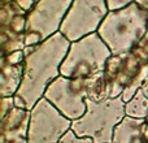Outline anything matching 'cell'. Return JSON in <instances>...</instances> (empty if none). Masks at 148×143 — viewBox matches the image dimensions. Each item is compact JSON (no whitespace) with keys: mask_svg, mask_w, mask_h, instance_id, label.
I'll use <instances>...</instances> for the list:
<instances>
[{"mask_svg":"<svg viewBox=\"0 0 148 143\" xmlns=\"http://www.w3.org/2000/svg\"><path fill=\"white\" fill-rule=\"evenodd\" d=\"M70 42L57 33L36 46L25 47L23 78L16 92L14 105L31 111L44 96L47 87L60 74V67L66 56Z\"/></svg>","mask_w":148,"mask_h":143,"instance_id":"cell-1","label":"cell"},{"mask_svg":"<svg viewBox=\"0 0 148 143\" xmlns=\"http://www.w3.org/2000/svg\"><path fill=\"white\" fill-rule=\"evenodd\" d=\"M148 82V55L136 47L122 55H112L100 74L95 102L122 96L127 103Z\"/></svg>","mask_w":148,"mask_h":143,"instance_id":"cell-2","label":"cell"},{"mask_svg":"<svg viewBox=\"0 0 148 143\" xmlns=\"http://www.w3.org/2000/svg\"><path fill=\"white\" fill-rule=\"evenodd\" d=\"M72 120L42 98L31 109L27 143H59L72 129Z\"/></svg>","mask_w":148,"mask_h":143,"instance_id":"cell-9","label":"cell"},{"mask_svg":"<svg viewBox=\"0 0 148 143\" xmlns=\"http://www.w3.org/2000/svg\"><path fill=\"white\" fill-rule=\"evenodd\" d=\"M9 1H14V0H0V4H4V3H9Z\"/></svg>","mask_w":148,"mask_h":143,"instance_id":"cell-21","label":"cell"},{"mask_svg":"<svg viewBox=\"0 0 148 143\" xmlns=\"http://www.w3.org/2000/svg\"><path fill=\"white\" fill-rule=\"evenodd\" d=\"M135 3H138L143 9H146L148 12V0H135Z\"/></svg>","mask_w":148,"mask_h":143,"instance_id":"cell-19","label":"cell"},{"mask_svg":"<svg viewBox=\"0 0 148 143\" xmlns=\"http://www.w3.org/2000/svg\"><path fill=\"white\" fill-rule=\"evenodd\" d=\"M59 143H94V139L91 138H81L70 129L66 134L61 138V141Z\"/></svg>","mask_w":148,"mask_h":143,"instance_id":"cell-15","label":"cell"},{"mask_svg":"<svg viewBox=\"0 0 148 143\" xmlns=\"http://www.w3.org/2000/svg\"><path fill=\"white\" fill-rule=\"evenodd\" d=\"M109 47L97 33L70 42V47L60 67V74L68 78H90L104 72L109 57Z\"/></svg>","mask_w":148,"mask_h":143,"instance_id":"cell-5","label":"cell"},{"mask_svg":"<svg viewBox=\"0 0 148 143\" xmlns=\"http://www.w3.org/2000/svg\"><path fill=\"white\" fill-rule=\"evenodd\" d=\"M134 1H135V0H107L108 7H109L110 10L120 9V8L126 7V5L131 4V3H134Z\"/></svg>","mask_w":148,"mask_h":143,"instance_id":"cell-16","label":"cell"},{"mask_svg":"<svg viewBox=\"0 0 148 143\" xmlns=\"http://www.w3.org/2000/svg\"><path fill=\"white\" fill-rule=\"evenodd\" d=\"M99 77L68 78L59 76L47 87L43 98L65 117L75 121L86 113L87 99H95Z\"/></svg>","mask_w":148,"mask_h":143,"instance_id":"cell-6","label":"cell"},{"mask_svg":"<svg viewBox=\"0 0 148 143\" xmlns=\"http://www.w3.org/2000/svg\"><path fill=\"white\" fill-rule=\"evenodd\" d=\"M14 1L17 3L23 10L27 12V10H30L31 8L34 7V4H35L36 1H39V0H14Z\"/></svg>","mask_w":148,"mask_h":143,"instance_id":"cell-17","label":"cell"},{"mask_svg":"<svg viewBox=\"0 0 148 143\" xmlns=\"http://www.w3.org/2000/svg\"><path fill=\"white\" fill-rule=\"evenodd\" d=\"M26 10L16 1L0 4V43L1 55L25 50Z\"/></svg>","mask_w":148,"mask_h":143,"instance_id":"cell-10","label":"cell"},{"mask_svg":"<svg viewBox=\"0 0 148 143\" xmlns=\"http://www.w3.org/2000/svg\"><path fill=\"white\" fill-rule=\"evenodd\" d=\"M126 116L133 118H144L148 117V95L143 91V89L138 90L136 94L125 104Z\"/></svg>","mask_w":148,"mask_h":143,"instance_id":"cell-14","label":"cell"},{"mask_svg":"<svg viewBox=\"0 0 148 143\" xmlns=\"http://www.w3.org/2000/svg\"><path fill=\"white\" fill-rule=\"evenodd\" d=\"M112 143H147L144 138V120L126 116L116 128Z\"/></svg>","mask_w":148,"mask_h":143,"instance_id":"cell-13","label":"cell"},{"mask_svg":"<svg viewBox=\"0 0 148 143\" xmlns=\"http://www.w3.org/2000/svg\"><path fill=\"white\" fill-rule=\"evenodd\" d=\"M109 10L107 0H73L60 33L69 42L97 33Z\"/></svg>","mask_w":148,"mask_h":143,"instance_id":"cell-8","label":"cell"},{"mask_svg":"<svg viewBox=\"0 0 148 143\" xmlns=\"http://www.w3.org/2000/svg\"><path fill=\"white\" fill-rule=\"evenodd\" d=\"M139 48H142L144 52L148 55V29H147V33H146V35H144V38L142 39V42L139 43Z\"/></svg>","mask_w":148,"mask_h":143,"instance_id":"cell-18","label":"cell"},{"mask_svg":"<svg viewBox=\"0 0 148 143\" xmlns=\"http://www.w3.org/2000/svg\"><path fill=\"white\" fill-rule=\"evenodd\" d=\"M73 0H39L26 12L25 44L43 43L61 29Z\"/></svg>","mask_w":148,"mask_h":143,"instance_id":"cell-7","label":"cell"},{"mask_svg":"<svg viewBox=\"0 0 148 143\" xmlns=\"http://www.w3.org/2000/svg\"><path fill=\"white\" fill-rule=\"evenodd\" d=\"M31 111L13 107L1 117V142L0 143H27V131Z\"/></svg>","mask_w":148,"mask_h":143,"instance_id":"cell-12","label":"cell"},{"mask_svg":"<svg viewBox=\"0 0 148 143\" xmlns=\"http://www.w3.org/2000/svg\"><path fill=\"white\" fill-rule=\"evenodd\" d=\"M87 111L73 121L72 130L81 138H91L94 143H112L117 125L126 117L122 96L95 102L87 99Z\"/></svg>","mask_w":148,"mask_h":143,"instance_id":"cell-4","label":"cell"},{"mask_svg":"<svg viewBox=\"0 0 148 143\" xmlns=\"http://www.w3.org/2000/svg\"><path fill=\"white\" fill-rule=\"evenodd\" d=\"M148 29V12L138 3L109 10L97 34L109 47L112 55H122L135 50Z\"/></svg>","mask_w":148,"mask_h":143,"instance_id":"cell-3","label":"cell"},{"mask_svg":"<svg viewBox=\"0 0 148 143\" xmlns=\"http://www.w3.org/2000/svg\"><path fill=\"white\" fill-rule=\"evenodd\" d=\"M23 61L25 52L16 51L8 55H1V81L0 94L1 98L14 96L23 78Z\"/></svg>","mask_w":148,"mask_h":143,"instance_id":"cell-11","label":"cell"},{"mask_svg":"<svg viewBox=\"0 0 148 143\" xmlns=\"http://www.w3.org/2000/svg\"><path fill=\"white\" fill-rule=\"evenodd\" d=\"M144 138L148 143V117L144 118Z\"/></svg>","mask_w":148,"mask_h":143,"instance_id":"cell-20","label":"cell"}]
</instances>
